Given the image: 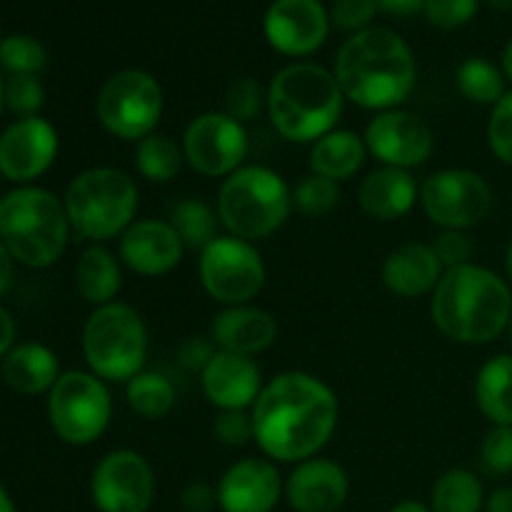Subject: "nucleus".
Wrapping results in <instances>:
<instances>
[{
  "mask_svg": "<svg viewBox=\"0 0 512 512\" xmlns=\"http://www.w3.org/2000/svg\"><path fill=\"white\" fill-rule=\"evenodd\" d=\"M338 398L315 375L288 370L263 385L253 405L255 443L270 460L303 463L328 445L338 428Z\"/></svg>",
  "mask_w": 512,
  "mask_h": 512,
  "instance_id": "1",
  "label": "nucleus"
},
{
  "mask_svg": "<svg viewBox=\"0 0 512 512\" xmlns=\"http://www.w3.org/2000/svg\"><path fill=\"white\" fill-rule=\"evenodd\" d=\"M335 78L350 103L383 113L410 98L418 80V65L410 45L398 33L368 28L340 45Z\"/></svg>",
  "mask_w": 512,
  "mask_h": 512,
  "instance_id": "2",
  "label": "nucleus"
},
{
  "mask_svg": "<svg viewBox=\"0 0 512 512\" xmlns=\"http://www.w3.org/2000/svg\"><path fill=\"white\" fill-rule=\"evenodd\" d=\"M430 315L440 333L463 345H488L508 330L512 288L483 265L445 270L433 290Z\"/></svg>",
  "mask_w": 512,
  "mask_h": 512,
  "instance_id": "3",
  "label": "nucleus"
},
{
  "mask_svg": "<svg viewBox=\"0 0 512 512\" xmlns=\"http://www.w3.org/2000/svg\"><path fill=\"white\" fill-rule=\"evenodd\" d=\"M345 95L338 78L318 63H293L268 85V115L290 143H315L335 130Z\"/></svg>",
  "mask_w": 512,
  "mask_h": 512,
  "instance_id": "4",
  "label": "nucleus"
},
{
  "mask_svg": "<svg viewBox=\"0 0 512 512\" xmlns=\"http://www.w3.org/2000/svg\"><path fill=\"white\" fill-rule=\"evenodd\" d=\"M65 203L45 188L23 185L0 198V243L28 268H50L63 258L70 238Z\"/></svg>",
  "mask_w": 512,
  "mask_h": 512,
  "instance_id": "5",
  "label": "nucleus"
},
{
  "mask_svg": "<svg viewBox=\"0 0 512 512\" xmlns=\"http://www.w3.org/2000/svg\"><path fill=\"white\" fill-rule=\"evenodd\" d=\"M70 230L80 240L105 243L135 223L140 193L135 180L118 168H90L75 175L65 190Z\"/></svg>",
  "mask_w": 512,
  "mask_h": 512,
  "instance_id": "6",
  "label": "nucleus"
},
{
  "mask_svg": "<svg viewBox=\"0 0 512 512\" xmlns=\"http://www.w3.org/2000/svg\"><path fill=\"white\" fill-rule=\"evenodd\" d=\"M293 210V190L275 170L245 165L223 180L218 193V218L230 235L243 240L270 238Z\"/></svg>",
  "mask_w": 512,
  "mask_h": 512,
  "instance_id": "7",
  "label": "nucleus"
},
{
  "mask_svg": "<svg viewBox=\"0 0 512 512\" xmlns=\"http://www.w3.org/2000/svg\"><path fill=\"white\" fill-rule=\"evenodd\" d=\"M83 355L100 380L128 383L148 358V328L135 308L125 303L100 305L83 328Z\"/></svg>",
  "mask_w": 512,
  "mask_h": 512,
  "instance_id": "8",
  "label": "nucleus"
},
{
  "mask_svg": "<svg viewBox=\"0 0 512 512\" xmlns=\"http://www.w3.org/2000/svg\"><path fill=\"white\" fill-rule=\"evenodd\" d=\"M165 95L158 78L140 68L110 75L95 98V115L110 135L120 140H143L155 133L163 118Z\"/></svg>",
  "mask_w": 512,
  "mask_h": 512,
  "instance_id": "9",
  "label": "nucleus"
},
{
  "mask_svg": "<svg viewBox=\"0 0 512 512\" xmlns=\"http://www.w3.org/2000/svg\"><path fill=\"white\" fill-rule=\"evenodd\" d=\"M113 400L103 380L85 370L60 373L48 393V420L53 433L68 445H90L108 430Z\"/></svg>",
  "mask_w": 512,
  "mask_h": 512,
  "instance_id": "10",
  "label": "nucleus"
},
{
  "mask_svg": "<svg viewBox=\"0 0 512 512\" xmlns=\"http://www.w3.org/2000/svg\"><path fill=\"white\" fill-rule=\"evenodd\" d=\"M198 273L205 293L225 308L250 305L265 285V263L258 248L235 235L215 238L200 253Z\"/></svg>",
  "mask_w": 512,
  "mask_h": 512,
  "instance_id": "11",
  "label": "nucleus"
},
{
  "mask_svg": "<svg viewBox=\"0 0 512 512\" xmlns=\"http://www.w3.org/2000/svg\"><path fill=\"white\" fill-rule=\"evenodd\" d=\"M420 203L430 223L443 230H470L490 215L493 190L475 170L448 168L425 180Z\"/></svg>",
  "mask_w": 512,
  "mask_h": 512,
  "instance_id": "12",
  "label": "nucleus"
},
{
  "mask_svg": "<svg viewBox=\"0 0 512 512\" xmlns=\"http://www.w3.org/2000/svg\"><path fill=\"white\" fill-rule=\"evenodd\" d=\"M185 163L205 178H228L248 155L245 125L228 113H200L183 133Z\"/></svg>",
  "mask_w": 512,
  "mask_h": 512,
  "instance_id": "13",
  "label": "nucleus"
},
{
  "mask_svg": "<svg viewBox=\"0 0 512 512\" xmlns=\"http://www.w3.org/2000/svg\"><path fill=\"white\" fill-rule=\"evenodd\" d=\"M90 498L100 512H148L155 498V473L138 450H113L90 478Z\"/></svg>",
  "mask_w": 512,
  "mask_h": 512,
  "instance_id": "14",
  "label": "nucleus"
},
{
  "mask_svg": "<svg viewBox=\"0 0 512 512\" xmlns=\"http://www.w3.org/2000/svg\"><path fill=\"white\" fill-rule=\"evenodd\" d=\"M368 153L388 168H418L433 155L435 138L430 125L408 110H383L368 123L363 135Z\"/></svg>",
  "mask_w": 512,
  "mask_h": 512,
  "instance_id": "15",
  "label": "nucleus"
},
{
  "mask_svg": "<svg viewBox=\"0 0 512 512\" xmlns=\"http://www.w3.org/2000/svg\"><path fill=\"white\" fill-rule=\"evenodd\" d=\"M330 25V10L320 0H273L263 18L268 43L290 58H305L323 48Z\"/></svg>",
  "mask_w": 512,
  "mask_h": 512,
  "instance_id": "16",
  "label": "nucleus"
},
{
  "mask_svg": "<svg viewBox=\"0 0 512 512\" xmlns=\"http://www.w3.org/2000/svg\"><path fill=\"white\" fill-rule=\"evenodd\" d=\"M58 155V133L45 118H18L0 133V173L13 183H30L48 173Z\"/></svg>",
  "mask_w": 512,
  "mask_h": 512,
  "instance_id": "17",
  "label": "nucleus"
},
{
  "mask_svg": "<svg viewBox=\"0 0 512 512\" xmlns=\"http://www.w3.org/2000/svg\"><path fill=\"white\" fill-rule=\"evenodd\" d=\"M183 240L175 233L168 220L148 218L135 220L123 235H120L118 253L125 268L145 278H158L175 270L183 260Z\"/></svg>",
  "mask_w": 512,
  "mask_h": 512,
  "instance_id": "18",
  "label": "nucleus"
},
{
  "mask_svg": "<svg viewBox=\"0 0 512 512\" xmlns=\"http://www.w3.org/2000/svg\"><path fill=\"white\" fill-rule=\"evenodd\" d=\"M283 495V478L270 460L245 458L230 465L218 483L223 512H273Z\"/></svg>",
  "mask_w": 512,
  "mask_h": 512,
  "instance_id": "19",
  "label": "nucleus"
},
{
  "mask_svg": "<svg viewBox=\"0 0 512 512\" xmlns=\"http://www.w3.org/2000/svg\"><path fill=\"white\" fill-rule=\"evenodd\" d=\"M348 493V473L328 458L303 460L285 483V498L295 512H338Z\"/></svg>",
  "mask_w": 512,
  "mask_h": 512,
  "instance_id": "20",
  "label": "nucleus"
},
{
  "mask_svg": "<svg viewBox=\"0 0 512 512\" xmlns=\"http://www.w3.org/2000/svg\"><path fill=\"white\" fill-rule=\"evenodd\" d=\"M203 393L215 408L245 410L253 408L263 390V375L258 363L248 355L218 350L200 373Z\"/></svg>",
  "mask_w": 512,
  "mask_h": 512,
  "instance_id": "21",
  "label": "nucleus"
},
{
  "mask_svg": "<svg viewBox=\"0 0 512 512\" xmlns=\"http://www.w3.org/2000/svg\"><path fill=\"white\" fill-rule=\"evenodd\" d=\"M210 340L225 353L253 355L265 353L278 340V323L273 315L255 305H233L215 315Z\"/></svg>",
  "mask_w": 512,
  "mask_h": 512,
  "instance_id": "22",
  "label": "nucleus"
},
{
  "mask_svg": "<svg viewBox=\"0 0 512 512\" xmlns=\"http://www.w3.org/2000/svg\"><path fill=\"white\" fill-rule=\"evenodd\" d=\"M443 273L445 268L440 265L433 245L425 243L400 245L385 258L383 270H380L385 288L400 298H418V295L430 293L438 288Z\"/></svg>",
  "mask_w": 512,
  "mask_h": 512,
  "instance_id": "23",
  "label": "nucleus"
},
{
  "mask_svg": "<svg viewBox=\"0 0 512 512\" xmlns=\"http://www.w3.org/2000/svg\"><path fill=\"white\" fill-rule=\"evenodd\" d=\"M358 200L363 213L390 223V220L403 218L413 210L415 200H418V185L408 170L383 165L360 183Z\"/></svg>",
  "mask_w": 512,
  "mask_h": 512,
  "instance_id": "24",
  "label": "nucleus"
},
{
  "mask_svg": "<svg viewBox=\"0 0 512 512\" xmlns=\"http://www.w3.org/2000/svg\"><path fill=\"white\" fill-rule=\"evenodd\" d=\"M3 380L20 395L50 393L60 378V363L48 345L20 343L3 358Z\"/></svg>",
  "mask_w": 512,
  "mask_h": 512,
  "instance_id": "25",
  "label": "nucleus"
},
{
  "mask_svg": "<svg viewBox=\"0 0 512 512\" xmlns=\"http://www.w3.org/2000/svg\"><path fill=\"white\" fill-rule=\"evenodd\" d=\"M365 155H368V145H365L363 135L353 133V130H330L328 135L315 140L308 163L315 175L343 183L363 168Z\"/></svg>",
  "mask_w": 512,
  "mask_h": 512,
  "instance_id": "26",
  "label": "nucleus"
},
{
  "mask_svg": "<svg viewBox=\"0 0 512 512\" xmlns=\"http://www.w3.org/2000/svg\"><path fill=\"white\" fill-rule=\"evenodd\" d=\"M75 288L98 308L115 303V295L123 288V270L118 258L100 243L85 248L75 265Z\"/></svg>",
  "mask_w": 512,
  "mask_h": 512,
  "instance_id": "27",
  "label": "nucleus"
},
{
  "mask_svg": "<svg viewBox=\"0 0 512 512\" xmlns=\"http://www.w3.org/2000/svg\"><path fill=\"white\" fill-rule=\"evenodd\" d=\"M475 403L493 425H512V355H495L478 370Z\"/></svg>",
  "mask_w": 512,
  "mask_h": 512,
  "instance_id": "28",
  "label": "nucleus"
},
{
  "mask_svg": "<svg viewBox=\"0 0 512 512\" xmlns=\"http://www.w3.org/2000/svg\"><path fill=\"white\" fill-rule=\"evenodd\" d=\"M433 512H483L485 490L475 473L465 468H453L440 475L430 493Z\"/></svg>",
  "mask_w": 512,
  "mask_h": 512,
  "instance_id": "29",
  "label": "nucleus"
},
{
  "mask_svg": "<svg viewBox=\"0 0 512 512\" xmlns=\"http://www.w3.org/2000/svg\"><path fill=\"white\" fill-rule=\"evenodd\" d=\"M125 400H128L130 410L145 420H160L170 415L175 408V385L173 380L165 378L163 373L155 370H140L135 378L125 383Z\"/></svg>",
  "mask_w": 512,
  "mask_h": 512,
  "instance_id": "30",
  "label": "nucleus"
},
{
  "mask_svg": "<svg viewBox=\"0 0 512 512\" xmlns=\"http://www.w3.org/2000/svg\"><path fill=\"white\" fill-rule=\"evenodd\" d=\"M185 163L183 145L175 143L170 135L150 133L138 140L135 148V170L150 183H170Z\"/></svg>",
  "mask_w": 512,
  "mask_h": 512,
  "instance_id": "31",
  "label": "nucleus"
},
{
  "mask_svg": "<svg viewBox=\"0 0 512 512\" xmlns=\"http://www.w3.org/2000/svg\"><path fill=\"white\" fill-rule=\"evenodd\" d=\"M168 223L173 225L175 233L180 235L185 248L200 250L203 253L210 243H213L218 235H215V228H218V215L198 198H183L175 205H170Z\"/></svg>",
  "mask_w": 512,
  "mask_h": 512,
  "instance_id": "32",
  "label": "nucleus"
},
{
  "mask_svg": "<svg viewBox=\"0 0 512 512\" xmlns=\"http://www.w3.org/2000/svg\"><path fill=\"white\" fill-rule=\"evenodd\" d=\"M458 90L475 105H498L505 90V75L495 63L485 58H468L455 73Z\"/></svg>",
  "mask_w": 512,
  "mask_h": 512,
  "instance_id": "33",
  "label": "nucleus"
},
{
  "mask_svg": "<svg viewBox=\"0 0 512 512\" xmlns=\"http://www.w3.org/2000/svg\"><path fill=\"white\" fill-rule=\"evenodd\" d=\"M0 65L10 75H40L48 65V50L33 35H8L0 43Z\"/></svg>",
  "mask_w": 512,
  "mask_h": 512,
  "instance_id": "34",
  "label": "nucleus"
},
{
  "mask_svg": "<svg viewBox=\"0 0 512 512\" xmlns=\"http://www.w3.org/2000/svg\"><path fill=\"white\" fill-rule=\"evenodd\" d=\"M338 203L340 185L323 175H305L293 188V208H298V213H303L305 218H323V215L333 213Z\"/></svg>",
  "mask_w": 512,
  "mask_h": 512,
  "instance_id": "35",
  "label": "nucleus"
},
{
  "mask_svg": "<svg viewBox=\"0 0 512 512\" xmlns=\"http://www.w3.org/2000/svg\"><path fill=\"white\" fill-rule=\"evenodd\" d=\"M268 108V90L253 78H238L225 90V113L238 123H250Z\"/></svg>",
  "mask_w": 512,
  "mask_h": 512,
  "instance_id": "36",
  "label": "nucleus"
},
{
  "mask_svg": "<svg viewBox=\"0 0 512 512\" xmlns=\"http://www.w3.org/2000/svg\"><path fill=\"white\" fill-rule=\"evenodd\" d=\"M45 105V88L38 75H10L5 80V108L18 118H33Z\"/></svg>",
  "mask_w": 512,
  "mask_h": 512,
  "instance_id": "37",
  "label": "nucleus"
},
{
  "mask_svg": "<svg viewBox=\"0 0 512 512\" xmlns=\"http://www.w3.org/2000/svg\"><path fill=\"white\" fill-rule=\"evenodd\" d=\"M480 463L490 475L512 473V425H493L480 445Z\"/></svg>",
  "mask_w": 512,
  "mask_h": 512,
  "instance_id": "38",
  "label": "nucleus"
},
{
  "mask_svg": "<svg viewBox=\"0 0 512 512\" xmlns=\"http://www.w3.org/2000/svg\"><path fill=\"white\" fill-rule=\"evenodd\" d=\"M480 0H425V18L440 30H458L478 15Z\"/></svg>",
  "mask_w": 512,
  "mask_h": 512,
  "instance_id": "39",
  "label": "nucleus"
},
{
  "mask_svg": "<svg viewBox=\"0 0 512 512\" xmlns=\"http://www.w3.org/2000/svg\"><path fill=\"white\" fill-rule=\"evenodd\" d=\"M488 145L500 163L512 165V90L493 105L488 120Z\"/></svg>",
  "mask_w": 512,
  "mask_h": 512,
  "instance_id": "40",
  "label": "nucleus"
},
{
  "mask_svg": "<svg viewBox=\"0 0 512 512\" xmlns=\"http://www.w3.org/2000/svg\"><path fill=\"white\" fill-rule=\"evenodd\" d=\"M378 0H333L330 5V23L345 33H360L368 30L373 18L378 15Z\"/></svg>",
  "mask_w": 512,
  "mask_h": 512,
  "instance_id": "41",
  "label": "nucleus"
},
{
  "mask_svg": "<svg viewBox=\"0 0 512 512\" xmlns=\"http://www.w3.org/2000/svg\"><path fill=\"white\" fill-rule=\"evenodd\" d=\"M213 435L218 443L228 448H243L245 443L255 440L253 415L245 410H220V415L213 423Z\"/></svg>",
  "mask_w": 512,
  "mask_h": 512,
  "instance_id": "42",
  "label": "nucleus"
},
{
  "mask_svg": "<svg viewBox=\"0 0 512 512\" xmlns=\"http://www.w3.org/2000/svg\"><path fill=\"white\" fill-rule=\"evenodd\" d=\"M433 250L438 255L440 265L445 270L460 268V265H468L473 258V240L465 235V230H443L438 238L433 240Z\"/></svg>",
  "mask_w": 512,
  "mask_h": 512,
  "instance_id": "43",
  "label": "nucleus"
},
{
  "mask_svg": "<svg viewBox=\"0 0 512 512\" xmlns=\"http://www.w3.org/2000/svg\"><path fill=\"white\" fill-rule=\"evenodd\" d=\"M180 505L185 512H213L218 508V488L203 483V480H195V483L185 485V490L180 493Z\"/></svg>",
  "mask_w": 512,
  "mask_h": 512,
  "instance_id": "44",
  "label": "nucleus"
},
{
  "mask_svg": "<svg viewBox=\"0 0 512 512\" xmlns=\"http://www.w3.org/2000/svg\"><path fill=\"white\" fill-rule=\"evenodd\" d=\"M215 353H218V350H215L213 340L190 338V340H185L183 345H180L178 360H180V365H183V368L200 370V373H203L205 365L213 360Z\"/></svg>",
  "mask_w": 512,
  "mask_h": 512,
  "instance_id": "45",
  "label": "nucleus"
},
{
  "mask_svg": "<svg viewBox=\"0 0 512 512\" xmlns=\"http://www.w3.org/2000/svg\"><path fill=\"white\" fill-rule=\"evenodd\" d=\"M380 10L398 18H410V15L420 13L425 8V0H378Z\"/></svg>",
  "mask_w": 512,
  "mask_h": 512,
  "instance_id": "46",
  "label": "nucleus"
},
{
  "mask_svg": "<svg viewBox=\"0 0 512 512\" xmlns=\"http://www.w3.org/2000/svg\"><path fill=\"white\" fill-rule=\"evenodd\" d=\"M15 320L8 310L0 305V360L15 348Z\"/></svg>",
  "mask_w": 512,
  "mask_h": 512,
  "instance_id": "47",
  "label": "nucleus"
},
{
  "mask_svg": "<svg viewBox=\"0 0 512 512\" xmlns=\"http://www.w3.org/2000/svg\"><path fill=\"white\" fill-rule=\"evenodd\" d=\"M485 512H512V488H495L485 498Z\"/></svg>",
  "mask_w": 512,
  "mask_h": 512,
  "instance_id": "48",
  "label": "nucleus"
},
{
  "mask_svg": "<svg viewBox=\"0 0 512 512\" xmlns=\"http://www.w3.org/2000/svg\"><path fill=\"white\" fill-rule=\"evenodd\" d=\"M10 283H13V258H10L8 248L0 243V295L8 293Z\"/></svg>",
  "mask_w": 512,
  "mask_h": 512,
  "instance_id": "49",
  "label": "nucleus"
},
{
  "mask_svg": "<svg viewBox=\"0 0 512 512\" xmlns=\"http://www.w3.org/2000/svg\"><path fill=\"white\" fill-rule=\"evenodd\" d=\"M500 70H503L505 80L512 83V38L508 40V45L503 48V60H500Z\"/></svg>",
  "mask_w": 512,
  "mask_h": 512,
  "instance_id": "50",
  "label": "nucleus"
},
{
  "mask_svg": "<svg viewBox=\"0 0 512 512\" xmlns=\"http://www.w3.org/2000/svg\"><path fill=\"white\" fill-rule=\"evenodd\" d=\"M390 512H433V510H430L428 505L418 503V500H403V503L395 505Z\"/></svg>",
  "mask_w": 512,
  "mask_h": 512,
  "instance_id": "51",
  "label": "nucleus"
},
{
  "mask_svg": "<svg viewBox=\"0 0 512 512\" xmlns=\"http://www.w3.org/2000/svg\"><path fill=\"white\" fill-rule=\"evenodd\" d=\"M0 512H15L13 500H10L8 490H5L3 485H0Z\"/></svg>",
  "mask_w": 512,
  "mask_h": 512,
  "instance_id": "52",
  "label": "nucleus"
},
{
  "mask_svg": "<svg viewBox=\"0 0 512 512\" xmlns=\"http://www.w3.org/2000/svg\"><path fill=\"white\" fill-rule=\"evenodd\" d=\"M488 5L498 13H510L512 10V0H488Z\"/></svg>",
  "mask_w": 512,
  "mask_h": 512,
  "instance_id": "53",
  "label": "nucleus"
},
{
  "mask_svg": "<svg viewBox=\"0 0 512 512\" xmlns=\"http://www.w3.org/2000/svg\"><path fill=\"white\" fill-rule=\"evenodd\" d=\"M505 270H508V280H510V285H512V240H510V245H508V255H505Z\"/></svg>",
  "mask_w": 512,
  "mask_h": 512,
  "instance_id": "54",
  "label": "nucleus"
},
{
  "mask_svg": "<svg viewBox=\"0 0 512 512\" xmlns=\"http://www.w3.org/2000/svg\"><path fill=\"white\" fill-rule=\"evenodd\" d=\"M5 110V80L0 78V115H3Z\"/></svg>",
  "mask_w": 512,
  "mask_h": 512,
  "instance_id": "55",
  "label": "nucleus"
},
{
  "mask_svg": "<svg viewBox=\"0 0 512 512\" xmlns=\"http://www.w3.org/2000/svg\"><path fill=\"white\" fill-rule=\"evenodd\" d=\"M505 333H508V343H510V348H512V318H510V323H508V330H505Z\"/></svg>",
  "mask_w": 512,
  "mask_h": 512,
  "instance_id": "56",
  "label": "nucleus"
},
{
  "mask_svg": "<svg viewBox=\"0 0 512 512\" xmlns=\"http://www.w3.org/2000/svg\"><path fill=\"white\" fill-rule=\"evenodd\" d=\"M0 180H3V173H0Z\"/></svg>",
  "mask_w": 512,
  "mask_h": 512,
  "instance_id": "57",
  "label": "nucleus"
},
{
  "mask_svg": "<svg viewBox=\"0 0 512 512\" xmlns=\"http://www.w3.org/2000/svg\"><path fill=\"white\" fill-rule=\"evenodd\" d=\"M0 43H3V38H0Z\"/></svg>",
  "mask_w": 512,
  "mask_h": 512,
  "instance_id": "58",
  "label": "nucleus"
}]
</instances>
